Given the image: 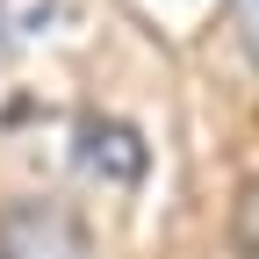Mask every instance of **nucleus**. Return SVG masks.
<instances>
[{"label":"nucleus","instance_id":"nucleus-3","mask_svg":"<svg viewBox=\"0 0 259 259\" xmlns=\"http://www.w3.org/2000/svg\"><path fill=\"white\" fill-rule=\"evenodd\" d=\"M245 44H252V58H259V0H245Z\"/></svg>","mask_w":259,"mask_h":259},{"label":"nucleus","instance_id":"nucleus-2","mask_svg":"<svg viewBox=\"0 0 259 259\" xmlns=\"http://www.w3.org/2000/svg\"><path fill=\"white\" fill-rule=\"evenodd\" d=\"M238 259H259V187L238 202Z\"/></svg>","mask_w":259,"mask_h":259},{"label":"nucleus","instance_id":"nucleus-1","mask_svg":"<svg viewBox=\"0 0 259 259\" xmlns=\"http://www.w3.org/2000/svg\"><path fill=\"white\" fill-rule=\"evenodd\" d=\"M72 166L94 173V180H108V187H137V180L151 173V144H144V130L122 122V115H79V130H72Z\"/></svg>","mask_w":259,"mask_h":259}]
</instances>
